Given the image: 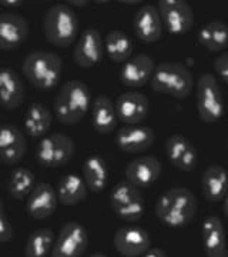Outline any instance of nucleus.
Listing matches in <instances>:
<instances>
[{
    "label": "nucleus",
    "instance_id": "nucleus-9",
    "mask_svg": "<svg viewBox=\"0 0 228 257\" xmlns=\"http://www.w3.org/2000/svg\"><path fill=\"white\" fill-rule=\"evenodd\" d=\"M157 9L163 22V28L173 36H182L194 26L192 8L184 0H160Z\"/></svg>",
    "mask_w": 228,
    "mask_h": 257
},
{
    "label": "nucleus",
    "instance_id": "nucleus-25",
    "mask_svg": "<svg viewBox=\"0 0 228 257\" xmlns=\"http://www.w3.org/2000/svg\"><path fill=\"white\" fill-rule=\"evenodd\" d=\"M201 192L207 202H222L228 194L227 170L219 165L208 166L201 176Z\"/></svg>",
    "mask_w": 228,
    "mask_h": 257
},
{
    "label": "nucleus",
    "instance_id": "nucleus-37",
    "mask_svg": "<svg viewBox=\"0 0 228 257\" xmlns=\"http://www.w3.org/2000/svg\"><path fill=\"white\" fill-rule=\"evenodd\" d=\"M69 5H73V6H77V8H86L87 5H89V2H76V0H70L69 2Z\"/></svg>",
    "mask_w": 228,
    "mask_h": 257
},
{
    "label": "nucleus",
    "instance_id": "nucleus-6",
    "mask_svg": "<svg viewBox=\"0 0 228 257\" xmlns=\"http://www.w3.org/2000/svg\"><path fill=\"white\" fill-rule=\"evenodd\" d=\"M195 106L204 123H217L224 116V97L217 77L211 73L201 74L195 84Z\"/></svg>",
    "mask_w": 228,
    "mask_h": 257
},
{
    "label": "nucleus",
    "instance_id": "nucleus-10",
    "mask_svg": "<svg viewBox=\"0 0 228 257\" xmlns=\"http://www.w3.org/2000/svg\"><path fill=\"white\" fill-rule=\"evenodd\" d=\"M89 246L87 229L79 221L70 220L64 223L59 234L50 257H82Z\"/></svg>",
    "mask_w": 228,
    "mask_h": 257
},
{
    "label": "nucleus",
    "instance_id": "nucleus-41",
    "mask_svg": "<svg viewBox=\"0 0 228 257\" xmlns=\"http://www.w3.org/2000/svg\"><path fill=\"white\" fill-rule=\"evenodd\" d=\"M225 257H228V250H227V254H225Z\"/></svg>",
    "mask_w": 228,
    "mask_h": 257
},
{
    "label": "nucleus",
    "instance_id": "nucleus-7",
    "mask_svg": "<svg viewBox=\"0 0 228 257\" xmlns=\"http://www.w3.org/2000/svg\"><path fill=\"white\" fill-rule=\"evenodd\" d=\"M110 207L120 220L126 223H136L146 213V203L140 189L127 180L114 184L110 190Z\"/></svg>",
    "mask_w": 228,
    "mask_h": 257
},
{
    "label": "nucleus",
    "instance_id": "nucleus-34",
    "mask_svg": "<svg viewBox=\"0 0 228 257\" xmlns=\"http://www.w3.org/2000/svg\"><path fill=\"white\" fill-rule=\"evenodd\" d=\"M214 70L219 76V79L225 84H228V52H222L215 57Z\"/></svg>",
    "mask_w": 228,
    "mask_h": 257
},
{
    "label": "nucleus",
    "instance_id": "nucleus-5",
    "mask_svg": "<svg viewBox=\"0 0 228 257\" xmlns=\"http://www.w3.org/2000/svg\"><path fill=\"white\" fill-rule=\"evenodd\" d=\"M155 93L171 96L174 99H187L194 89V79L187 66L178 62H163L155 66L150 82Z\"/></svg>",
    "mask_w": 228,
    "mask_h": 257
},
{
    "label": "nucleus",
    "instance_id": "nucleus-39",
    "mask_svg": "<svg viewBox=\"0 0 228 257\" xmlns=\"http://www.w3.org/2000/svg\"><path fill=\"white\" fill-rule=\"evenodd\" d=\"M89 257H109L107 254H104V253H93V254H90Z\"/></svg>",
    "mask_w": 228,
    "mask_h": 257
},
{
    "label": "nucleus",
    "instance_id": "nucleus-40",
    "mask_svg": "<svg viewBox=\"0 0 228 257\" xmlns=\"http://www.w3.org/2000/svg\"><path fill=\"white\" fill-rule=\"evenodd\" d=\"M227 152H228V138H227Z\"/></svg>",
    "mask_w": 228,
    "mask_h": 257
},
{
    "label": "nucleus",
    "instance_id": "nucleus-14",
    "mask_svg": "<svg viewBox=\"0 0 228 257\" xmlns=\"http://www.w3.org/2000/svg\"><path fill=\"white\" fill-rule=\"evenodd\" d=\"M28 150L25 133L15 124H0V163L6 166L19 165Z\"/></svg>",
    "mask_w": 228,
    "mask_h": 257
},
{
    "label": "nucleus",
    "instance_id": "nucleus-23",
    "mask_svg": "<svg viewBox=\"0 0 228 257\" xmlns=\"http://www.w3.org/2000/svg\"><path fill=\"white\" fill-rule=\"evenodd\" d=\"M26 89L20 74L10 67H0V106L6 110H16L25 101Z\"/></svg>",
    "mask_w": 228,
    "mask_h": 257
},
{
    "label": "nucleus",
    "instance_id": "nucleus-27",
    "mask_svg": "<svg viewBox=\"0 0 228 257\" xmlns=\"http://www.w3.org/2000/svg\"><path fill=\"white\" fill-rule=\"evenodd\" d=\"M25 132L32 139H43L53 124V113L42 103H32L25 113Z\"/></svg>",
    "mask_w": 228,
    "mask_h": 257
},
{
    "label": "nucleus",
    "instance_id": "nucleus-20",
    "mask_svg": "<svg viewBox=\"0 0 228 257\" xmlns=\"http://www.w3.org/2000/svg\"><path fill=\"white\" fill-rule=\"evenodd\" d=\"M57 193L50 183H37L26 199V211L35 220H46L55 214L57 209Z\"/></svg>",
    "mask_w": 228,
    "mask_h": 257
},
{
    "label": "nucleus",
    "instance_id": "nucleus-38",
    "mask_svg": "<svg viewBox=\"0 0 228 257\" xmlns=\"http://www.w3.org/2000/svg\"><path fill=\"white\" fill-rule=\"evenodd\" d=\"M222 211H224V214L228 217V194L225 196V199L222 200Z\"/></svg>",
    "mask_w": 228,
    "mask_h": 257
},
{
    "label": "nucleus",
    "instance_id": "nucleus-2",
    "mask_svg": "<svg viewBox=\"0 0 228 257\" xmlns=\"http://www.w3.org/2000/svg\"><path fill=\"white\" fill-rule=\"evenodd\" d=\"M91 92L82 80H69L56 94L53 110L59 123L73 126L80 123L91 109Z\"/></svg>",
    "mask_w": 228,
    "mask_h": 257
},
{
    "label": "nucleus",
    "instance_id": "nucleus-3",
    "mask_svg": "<svg viewBox=\"0 0 228 257\" xmlns=\"http://www.w3.org/2000/svg\"><path fill=\"white\" fill-rule=\"evenodd\" d=\"M22 72L37 90H53L62 79L63 60L53 52L35 50L25 57Z\"/></svg>",
    "mask_w": 228,
    "mask_h": 257
},
{
    "label": "nucleus",
    "instance_id": "nucleus-33",
    "mask_svg": "<svg viewBox=\"0 0 228 257\" xmlns=\"http://www.w3.org/2000/svg\"><path fill=\"white\" fill-rule=\"evenodd\" d=\"M13 234H15V230H13V226L10 223L9 217H8L5 203L0 199V244H5V243L10 241L13 239Z\"/></svg>",
    "mask_w": 228,
    "mask_h": 257
},
{
    "label": "nucleus",
    "instance_id": "nucleus-29",
    "mask_svg": "<svg viewBox=\"0 0 228 257\" xmlns=\"http://www.w3.org/2000/svg\"><path fill=\"white\" fill-rule=\"evenodd\" d=\"M134 45L126 32L114 29L110 30L104 37V53H107L113 63L124 64L128 59L133 57Z\"/></svg>",
    "mask_w": 228,
    "mask_h": 257
},
{
    "label": "nucleus",
    "instance_id": "nucleus-4",
    "mask_svg": "<svg viewBox=\"0 0 228 257\" xmlns=\"http://www.w3.org/2000/svg\"><path fill=\"white\" fill-rule=\"evenodd\" d=\"M43 32L50 45L69 47L79 39V19L69 5L57 3L46 12L43 18Z\"/></svg>",
    "mask_w": 228,
    "mask_h": 257
},
{
    "label": "nucleus",
    "instance_id": "nucleus-16",
    "mask_svg": "<svg viewBox=\"0 0 228 257\" xmlns=\"http://www.w3.org/2000/svg\"><path fill=\"white\" fill-rule=\"evenodd\" d=\"M161 170L163 166L157 157L144 155L128 162L124 169V176L128 183L136 186L137 189H146L158 180Z\"/></svg>",
    "mask_w": 228,
    "mask_h": 257
},
{
    "label": "nucleus",
    "instance_id": "nucleus-30",
    "mask_svg": "<svg viewBox=\"0 0 228 257\" xmlns=\"http://www.w3.org/2000/svg\"><path fill=\"white\" fill-rule=\"evenodd\" d=\"M198 42L211 53H222L228 47V25L221 20H212L198 32Z\"/></svg>",
    "mask_w": 228,
    "mask_h": 257
},
{
    "label": "nucleus",
    "instance_id": "nucleus-17",
    "mask_svg": "<svg viewBox=\"0 0 228 257\" xmlns=\"http://www.w3.org/2000/svg\"><path fill=\"white\" fill-rule=\"evenodd\" d=\"M168 162L181 172H192L198 165V152L191 142L182 135L174 133L164 143Z\"/></svg>",
    "mask_w": 228,
    "mask_h": 257
},
{
    "label": "nucleus",
    "instance_id": "nucleus-15",
    "mask_svg": "<svg viewBox=\"0 0 228 257\" xmlns=\"http://www.w3.org/2000/svg\"><path fill=\"white\" fill-rule=\"evenodd\" d=\"M114 106H116L119 121L124 123V126L140 124L147 119L150 111V101L147 96L137 90L121 93Z\"/></svg>",
    "mask_w": 228,
    "mask_h": 257
},
{
    "label": "nucleus",
    "instance_id": "nucleus-22",
    "mask_svg": "<svg viewBox=\"0 0 228 257\" xmlns=\"http://www.w3.org/2000/svg\"><path fill=\"white\" fill-rule=\"evenodd\" d=\"M29 37V23L15 13L0 15V50H13L22 46Z\"/></svg>",
    "mask_w": 228,
    "mask_h": 257
},
{
    "label": "nucleus",
    "instance_id": "nucleus-21",
    "mask_svg": "<svg viewBox=\"0 0 228 257\" xmlns=\"http://www.w3.org/2000/svg\"><path fill=\"white\" fill-rule=\"evenodd\" d=\"M201 244L207 257H225V227L218 216H207L201 224Z\"/></svg>",
    "mask_w": 228,
    "mask_h": 257
},
{
    "label": "nucleus",
    "instance_id": "nucleus-1",
    "mask_svg": "<svg viewBox=\"0 0 228 257\" xmlns=\"http://www.w3.org/2000/svg\"><path fill=\"white\" fill-rule=\"evenodd\" d=\"M197 197L187 187H171L155 202V217L167 227L181 229L188 226L197 213Z\"/></svg>",
    "mask_w": 228,
    "mask_h": 257
},
{
    "label": "nucleus",
    "instance_id": "nucleus-8",
    "mask_svg": "<svg viewBox=\"0 0 228 257\" xmlns=\"http://www.w3.org/2000/svg\"><path fill=\"white\" fill-rule=\"evenodd\" d=\"M73 139L64 133H49L39 140L36 146L37 163L47 169H57L67 165L74 156Z\"/></svg>",
    "mask_w": 228,
    "mask_h": 257
},
{
    "label": "nucleus",
    "instance_id": "nucleus-24",
    "mask_svg": "<svg viewBox=\"0 0 228 257\" xmlns=\"http://www.w3.org/2000/svg\"><path fill=\"white\" fill-rule=\"evenodd\" d=\"M90 114L91 126L99 135H104V136L110 135L117 127L119 117H117L116 106L111 99L104 94H99L93 99Z\"/></svg>",
    "mask_w": 228,
    "mask_h": 257
},
{
    "label": "nucleus",
    "instance_id": "nucleus-26",
    "mask_svg": "<svg viewBox=\"0 0 228 257\" xmlns=\"http://www.w3.org/2000/svg\"><path fill=\"white\" fill-rule=\"evenodd\" d=\"M82 177L89 192L101 193L107 189L110 182V169L106 160L99 155H90L84 160Z\"/></svg>",
    "mask_w": 228,
    "mask_h": 257
},
{
    "label": "nucleus",
    "instance_id": "nucleus-35",
    "mask_svg": "<svg viewBox=\"0 0 228 257\" xmlns=\"http://www.w3.org/2000/svg\"><path fill=\"white\" fill-rule=\"evenodd\" d=\"M140 257H167V253H165L163 248L151 247L150 250H147L143 256Z\"/></svg>",
    "mask_w": 228,
    "mask_h": 257
},
{
    "label": "nucleus",
    "instance_id": "nucleus-31",
    "mask_svg": "<svg viewBox=\"0 0 228 257\" xmlns=\"http://www.w3.org/2000/svg\"><path fill=\"white\" fill-rule=\"evenodd\" d=\"M36 177L32 170L28 167H16L10 173L9 180H8V193L15 199V200H26L29 194L36 186Z\"/></svg>",
    "mask_w": 228,
    "mask_h": 257
},
{
    "label": "nucleus",
    "instance_id": "nucleus-13",
    "mask_svg": "<svg viewBox=\"0 0 228 257\" xmlns=\"http://www.w3.org/2000/svg\"><path fill=\"white\" fill-rule=\"evenodd\" d=\"M154 70V60L148 55L138 53L128 59L124 64H121L119 79L124 87L136 90L151 82Z\"/></svg>",
    "mask_w": 228,
    "mask_h": 257
},
{
    "label": "nucleus",
    "instance_id": "nucleus-11",
    "mask_svg": "<svg viewBox=\"0 0 228 257\" xmlns=\"http://www.w3.org/2000/svg\"><path fill=\"white\" fill-rule=\"evenodd\" d=\"M113 246L123 257H140L151 248V237L146 229L136 224H126L117 229Z\"/></svg>",
    "mask_w": 228,
    "mask_h": 257
},
{
    "label": "nucleus",
    "instance_id": "nucleus-12",
    "mask_svg": "<svg viewBox=\"0 0 228 257\" xmlns=\"http://www.w3.org/2000/svg\"><path fill=\"white\" fill-rule=\"evenodd\" d=\"M104 55V39L97 29L89 28L76 42L73 59L76 64L82 69H91L100 63Z\"/></svg>",
    "mask_w": 228,
    "mask_h": 257
},
{
    "label": "nucleus",
    "instance_id": "nucleus-36",
    "mask_svg": "<svg viewBox=\"0 0 228 257\" xmlns=\"http://www.w3.org/2000/svg\"><path fill=\"white\" fill-rule=\"evenodd\" d=\"M0 6H5V8H19V6H22V2L20 0H0Z\"/></svg>",
    "mask_w": 228,
    "mask_h": 257
},
{
    "label": "nucleus",
    "instance_id": "nucleus-28",
    "mask_svg": "<svg viewBox=\"0 0 228 257\" xmlns=\"http://www.w3.org/2000/svg\"><path fill=\"white\" fill-rule=\"evenodd\" d=\"M56 193H57V200L60 204L72 207L86 200L89 189L82 176L76 175V173H67L60 177L56 187Z\"/></svg>",
    "mask_w": 228,
    "mask_h": 257
},
{
    "label": "nucleus",
    "instance_id": "nucleus-19",
    "mask_svg": "<svg viewBox=\"0 0 228 257\" xmlns=\"http://www.w3.org/2000/svg\"><path fill=\"white\" fill-rule=\"evenodd\" d=\"M155 142L154 130L148 126L133 124L123 126L116 133V146L123 153L127 155H138L146 152L153 146Z\"/></svg>",
    "mask_w": 228,
    "mask_h": 257
},
{
    "label": "nucleus",
    "instance_id": "nucleus-32",
    "mask_svg": "<svg viewBox=\"0 0 228 257\" xmlns=\"http://www.w3.org/2000/svg\"><path fill=\"white\" fill-rule=\"evenodd\" d=\"M55 240V231L49 227L32 231L25 246V257H47L52 254Z\"/></svg>",
    "mask_w": 228,
    "mask_h": 257
},
{
    "label": "nucleus",
    "instance_id": "nucleus-18",
    "mask_svg": "<svg viewBox=\"0 0 228 257\" xmlns=\"http://www.w3.org/2000/svg\"><path fill=\"white\" fill-rule=\"evenodd\" d=\"M133 30L136 37L146 43H157L163 36V22L154 5H144L137 10L133 18Z\"/></svg>",
    "mask_w": 228,
    "mask_h": 257
}]
</instances>
